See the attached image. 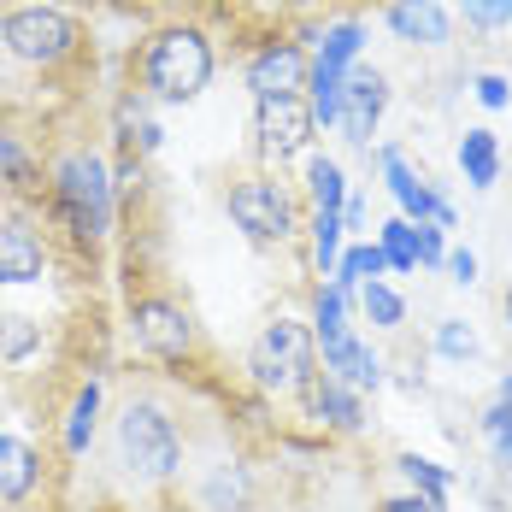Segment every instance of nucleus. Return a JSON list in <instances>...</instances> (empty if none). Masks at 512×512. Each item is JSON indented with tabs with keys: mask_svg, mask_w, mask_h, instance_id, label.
Here are the masks:
<instances>
[{
	"mask_svg": "<svg viewBox=\"0 0 512 512\" xmlns=\"http://www.w3.org/2000/svg\"><path fill=\"white\" fill-rule=\"evenodd\" d=\"M118 460L130 477L142 483H165L177 465H183V442H177V424L154 407V401H130L118 418Z\"/></svg>",
	"mask_w": 512,
	"mask_h": 512,
	"instance_id": "nucleus-1",
	"label": "nucleus"
},
{
	"mask_svg": "<svg viewBox=\"0 0 512 512\" xmlns=\"http://www.w3.org/2000/svg\"><path fill=\"white\" fill-rule=\"evenodd\" d=\"M142 71H148V89L159 101H195L212 83V48H206L201 30H159Z\"/></svg>",
	"mask_w": 512,
	"mask_h": 512,
	"instance_id": "nucleus-2",
	"label": "nucleus"
},
{
	"mask_svg": "<svg viewBox=\"0 0 512 512\" xmlns=\"http://www.w3.org/2000/svg\"><path fill=\"white\" fill-rule=\"evenodd\" d=\"M53 195H59V212H65V224H71L77 236L101 242L106 230H112V183H106V165L95 154L59 159Z\"/></svg>",
	"mask_w": 512,
	"mask_h": 512,
	"instance_id": "nucleus-3",
	"label": "nucleus"
},
{
	"mask_svg": "<svg viewBox=\"0 0 512 512\" xmlns=\"http://www.w3.org/2000/svg\"><path fill=\"white\" fill-rule=\"evenodd\" d=\"M312 359H318V336L295 318H277L265 324L248 354V371H254L259 389H307L312 383Z\"/></svg>",
	"mask_w": 512,
	"mask_h": 512,
	"instance_id": "nucleus-4",
	"label": "nucleus"
},
{
	"mask_svg": "<svg viewBox=\"0 0 512 512\" xmlns=\"http://www.w3.org/2000/svg\"><path fill=\"white\" fill-rule=\"evenodd\" d=\"M77 42H83L77 18H65L53 6H18V12L0 18V48L12 59H24V65H59V59L77 53Z\"/></svg>",
	"mask_w": 512,
	"mask_h": 512,
	"instance_id": "nucleus-5",
	"label": "nucleus"
},
{
	"mask_svg": "<svg viewBox=\"0 0 512 512\" xmlns=\"http://www.w3.org/2000/svg\"><path fill=\"white\" fill-rule=\"evenodd\" d=\"M230 218L254 242H289L295 236V201L277 183H265V177H248V183L230 189Z\"/></svg>",
	"mask_w": 512,
	"mask_h": 512,
	"instance_id": "nucleus-6",
	"label": "nucleus"
},
{
	"mask_svg": "<svg viewBox=\"0 0 512 512\" xmlns=\"http://www.w3.org/2000/svg\"><path fill=\"white\" fill-rule=\"evenodd\" d=\"M312 130H318V118H312V106L301 95H271V101H259V148L265 159H295L307 154Z\"/></svg>",
	"mask_w": 512,
	"mask_h": 512,
	"instance_id": "nucleus-7",
	"label": "nucleus"
},
{
	"mask_svg": "<svg viewBox=\"0 0 512 512\" xmlns=\"http://www.w3.org/2000/svg\"><path fill=\"white\" fill-rule=\"evenodd\" d=\"M130 324H136V342L154 359H189L195 354V324H189V312L177 307V301L148 295V301L130 307Z\"/></svg>",
	"mask_w": 512,
	"mask_h": 512,
	"instance_id": "nucleus-8",
	"label": "nucleus"
},
{
	"mask_svg": "<svg viewBox=\"0 0 512 512\" xmlns=\"http://www.w3.org/2000/svg\"><path fill=\"white\" fill-rule=\"evenodd\" d=\"M318 354H324V371L342 383V389H377L383 383V359L371 354L365 342H354V330H324L318 336Z\"/></svg>",
	"mask_w": 512,
	"mask_h": 512,
	"instance_id": "nucleus-9",
	"label": "nucleus"
},
{
	"mask_svg": "<svg viewBox=\"0 0 512 512\" xmlns=\"http://www.w3.org/2000/svg\"><path fill=\"white\" fill-rule=\"evenodd\" d=\"M383 177H389V195L401 201V212H407L412 224H442V230L454 224L448 201H442V195H436V189H430V183L412 171L407 159L395 154V148H383Z\"/></svg>",
	"mask_w": 512,
	"mask_h": 512,
	"instance_id": "nucleus-10",
	"label": "nucleus"
},
{
	"mask_svg": "<svg viewBox=\"0 0 512 512\" xmlns=\"http://www.w3.org/2000/svg\"><path fill=\"white\" fill-rule=\"evenodd\" d=\"M307 59H301V48H265L248 65V83H254L259 101H271V95H301V83H307Z\"/></svg>",
	"mask_w": 512,
	"mask_h": 512,
	"instance_id": "nucleus-11",
	"label": "nucleus"
},
{
	"mask_svg": "<svg viewBox=\"0 0 512 512\" xmlns=\"http://www.w3.org/2000/svg\"><path fill=\"white\" fill-rule=\"evenodd\" d=\"M383 106H389V83H383L377 71H354V77H348V101H342V130H348L354 142H371Z\"/></svg>",
	"mask_w": 512,
	"mask_h": 512,
	"instance_id": "nucleus-12",
	"label": "nucleus"
},
{
	"mask_svg": "<svg viewBox=\"0 0 512 512\" xmlns=\"http://www.w3.org/2000/svg\"><path fill=\"white\" fill-rule=\"evenodd\" d=\"M389 30L401 42H418V48H442L448 42V12H442V0H395Z\"/></svg>",
	"mask_w": 512,
	"mask_h": 512,
	"instance_id": "nucleus-13",
	"label": "nucleus"
},
{
	"mask_svg": "<svg viewBox=\"0 0 512 512\" xmlns=\"http://www.w3.org/2000/svg\"><path fill=\"white\" fill-rule=\"evenodd\" d=\"M42 242H36V230H24V224H0V283H36L42 277Z\"/></svg>",
	"mask_w": 512,
	"mask_h": 512,
	"instance_id": "nucleus-14",
	"label": "nucleus"
},
{
	"mask_svg": "<svg viewBox=\"0 0 512 512\" xmlns=\"http://www.w3.org/2000/svg\"><path fill=\"white\" fill-rule=\"evenodd\" d=\"M307 407H312V418H318V424H330V430H359V424H365L359 395H354V389H342L336 377H324V383L312 377V383H307Z\"/></svg>",
	"mask_w": 512,
	"mask_h": 512,
	"instance_id": "nucleus-15",
	"label": "nucleus"
},
{
	"mask_svg": "<svg viewBox=\"0 0 512 512\" xmlns=\"http://www.w3.org/2000/svg\"><path fill=\"white\" fill-rule=\"evenodd\" d=\"M36 477H42L36 448L18 442V436H0V501H24L36 489Z\"/></svg>",
	"mask_w": 512,
	"mask_h": 512,
	"instance_id": "nucleus-16",
	"label": "nucleus"
},
{
	"mask_svg": "<svg viewBox=\"0 0 512 512\" xmlns=\"http://www.w3.org/2000/svg\"><path fill=\"white\" fill-rule=\"evenodd\" d=\"M460 171H465L471 189H495V177H501V148H495L489 130H465L460 136Z\"/></svg>",
	"mask_w": 512,
	"mask_h": 512,
	"instance_id": "nucleus-17",
	"label": "nucleus"
},
{
	"mask_svg": "<svg viewBox=\"0 0 512 512\" xmlns=\"http://www.w3.org/2000/svg\"><path fill=\"white\" fill-rule=\"evenodd\" d=\"M383 271H389L383 248H377V242H359V248H348V254L336 259V289L354 295V289H365V283H377Z\"/></svg>",
	"mask_w": 512,
	"mask_h": 512,
	"instance_id": "nucleus-18",
	"label": "nucleus"
},
{
	"mask_svg": "<svg viewBox=\"0 0 512 512\" xmlns=\"http://www.w3.org/2000/svg\"><path fill=\"white\" fill-rule=\"evenodd\" d=\"M312 118L318 124H342V101H348V77L342 71H330V65H312Z\"/></svg>",
	"mask_w": 512,
	"mask_h": 512,
	"instance_id": "nucleus-19",
	"label": "nucleus"
},
{
	"mask_svg": "<svg viewBox=\"0 0 512 512\" xmlns=\"http://www.w3.org/2000/svg\"><path fill=\"white\" fill-rule=\"evenodd\" d=\"M307 189H312V206L318 212H342L348 206V177H342L336 159H324V154L307 165Z\"/></svg>",
	"mask_w": 512,
	"mask_h": 512,
	"instance_id": "nucleus-20",
	"label": "nucleus"
},
{
	"mask_svg": "<svg viewBox=\"0 0 512 512\" xmlns=\"http://www.w3.org/2000/svg\"><path fill=\"white\" fill-rule=\"evenodd\" d=\"M95 412H101V383H83L77 401H71V418H65V454H83V448H89Z\"/></svg>",
	"mask_w": 512,
	"mask_h": 512,
	"instance_id": "nucleus-21",
	"label": "nucleus"
},
{
	"mask_svg": "<svg viewBox=\"0 0 512 512\" xmlns=\"http://www.w3.org/2000/svg\"><path fill=\"white\" fill-rule=\"evenodd\" d=\"M206 507L212 512H242L248 507V477H242V465H218V471L206 477Z\"/></svg>",
	"mask_w": 512,
	"mask_h": 512,
	"instance_id": "nucleus-22",
	"label": "nucleus"
},
{
	"mask_svg": "<svg viewBox=\"0 0 512 512\" xmlns=\"http://www.w3.org/2000/svg\"><path fill=\"white\" fill-rule=\"evenodd\" d=\"M377 248L389 259V271H418V236H412V218H389Z\"/></svg>",
	"mask_w": 512,
	"mask_h": 512,
	"instance_id": "nucleus-23",
	"label": "nucleus"
},
{
	"mask_svg": "<svg viewBox=\"0 0 512 512\" xmlns=\"http://www.w3.org/2000/svg\"><path fill=\"white\" fill-rule=\"evenodd\" d=\"M401 471H407V483H412V495H424V501H448V489H454V477L442 471V465H430V460H418V454H401Z\"/></svg>",
	"mask_w": 512,
	"mask_h": 512,
	"instance_id": "nucleus-24",
	"label": "nucleus"
},
{
	"mask_svg": "<svg viewBox=\"0 0 512 512\" xmlns=\"http://www.w3.org/2000/svg\"><path fill=\"white\" fill-rule=\"evenodd\" d=\"M359 307H365V318H371L377 330H395V324L407 318V301H401L389 283H365V289H359Z\"/></svg>",
	"mask_w": 512,
	"mask_h": 512,
	"instance_id": "nucleus-25",
	"label": "nucleus"
},
{
	"mask_svg": "<svg viewBox=\"0 0 512 512\" xmlns=\"http://www.w3.org/2000/svg\"><path fill=\"white\" fill-rule=\"evenodd\" d=\"M342 212H318L312 218V259H318V271H336V259H342Z\"/></svg>",
	"mask_w": 512,
	"mask_h": 512,
	"instance_id": "nucleus-26",
	"label": "nucleus"
},
{
	"mask_svg": "<svg viewBox=\"0 0 512 512\" xmlns=\"http://www.w3.org/2000/svg\"><path fill=\"white\" fill-rule=\"evenodd\" d=\"M36 348H42V330H36L30 318L6 312V318H0V359H12V365H18V359H30Z\"/></svg>",
	"mask_w": 512,
	"mask_h": 512,
	"instance_id": "nucleus-27",
	"label": "nucleus"
},
{
	"mask_svg": "<svg viewBox=\"0 0 512 512\" xmlns=\"http://www.w3.org/2000/svg\"><path fill=\"white\" fill-rule=\"evenodd\" d=\"M483 436H489V448H495V465L512 471V401H495V407L483 412Z\"/></svg>",
	"mask_w": 512,
	"mask_h": 512,
	"instance_id": "nucleus-28",
	"label": "nucleus"
},
{
	"mask_svg": "<svg viewBox=\"0 0 512 512\" xmlns=\"http://www.w3.org/2000/svg\"><path fill=\"white\" fill-rule=\"evenodd\" d=\"M359 53V24H336L330 36H324V48H318V65H330V71H342L348 59Z\"/></svg>",
	"mask_w": 512,
	"mask_h": 512,
	"instance_id": "nucleus-29",
	"label": "nucleus"
},
{
	"mask_svg": "<svg viewBox=\"0 0 512 512\" xmlns=\"http://www.w3.org/2000/svg\"><path fill=\"white\" fill-rule=\"evenodd\" d=\"M436 354H448V359H471V354H477L471 324H460V318H442V324H436Z\"/></svg>",
	"mask_w": 512,
	"mask_h": 512,
	"instance_id": "nucleus-30",
	"label": "nucleus"
},
{
	"mask_svg": "<svg viewBox=\"0 0 512 512\" xmlns=\"http://www.w3.org/2000/svg\"><path fill=\"white\" fill-rule=\"evenodd\" d=\"M465 18L477 24V30H501V24H512V0H460Z\"/></svg>",
	"mask_w": 512,
	"mask_h": 512,
	"instance_id": "nucleus-31",
	"label": "nucleus"
},
{
	"mask_svg": "<svg viewBox=\"0 0 512 512\" xmlns=\"http://www.w3.org/2000/svg\"><path fill=\"white\" fill-rule=\"evenodd\" d=\"M418 236V265H448V242H442V224H412Z\"/></svg>",
	"mask_w": 512,
	"mask_h": 512,
	"instance_id": "nucleus-32",
	"label": "nucleus"
},
{
	"mask_svg": "<svg viewBox=\"0 0 512 512\" xmlns=\"http://www.w3.org/2000/svg\"><path fill=\"white\" fill-rule=\"evenodd\" d=\"M507 89H512V83H507V77H495V71H489V77H477V101L489 106V112H501V106L512 101Z\"/></svg>",
	"mask_w": 512,
	"mask_h": 512,
	"instance_id": "nucleus-33",
	"label": "nucleus"
},
{
	"mask_svg": "<svg viewBox=\"0 0 512 512\" xmlns=\"http://www.w3.org/2000/svg\"><path fill=\"white\" fill-rule=\"evenodd\" d=\"M448 271H454V283H477V254H471V248L448 254Z\"/></svg>",
	"mask_w": 512,
	"mask_h": 512,
	"instance_id": "nucleus-34",
	"label": "nucleus"
},
{
	"mask_svg": "<svg viewBox=\"0 0 512 512\" xmlns=\"http://www.w3.org/2000/svg\"><path fill=\"white\" fill-rule=\"evenodd\" d=\"M383 512H442V507L424 501V495H395V501H383Z\"/></svg>",
	"mask_w": 512,
	"mask_h": 512,
	"instance_id": "nucleus-35",
	"label": "nucleus"
},
{
	"mask_svg": "<svg viewBox=\"0 0 512 512\" xmlns=\"http://www.w3.org/2000/svg\"><path fill=\"white\" fill-rule=\"evenodd\" d=\"M0 171H12V177H24V154H18L12 142H0Z\"/></svg>",
	"mask_w": 512,
	"mask_h": 512,
	"instance_id": "nucleus-36",
	"label": "nucleus"
},
{
	"mask_svg": "<svg viewBox=\"0 0 512 512\" xmlns=\"http://www.w3.org/2000/svg\"><path fill=\"white\" fill-rule=\"evenodd\" d=\"M501 401H512V377H501Z\"/></svg>",
	"mask_w": 512,
	"mask_h": 512,
	"instance_id": "nucleus-37",
	"label": "nucleus"
},
{
	"mask_svg": "<svg viewBox=\"0 0 512 512\" xmlns=\"http://www.w3.org/2000/svg\"><path fill=\"white\" fill-rule=\"evenodd\" d=\"M501 307H507V324H512V289H507V301H501Z\"/></svg>",
	"mask_w": 512,
	"mask_h": 512,
	"instance_id": "nucleus-38",
	"label": "nucleus"
}]
</instances>
